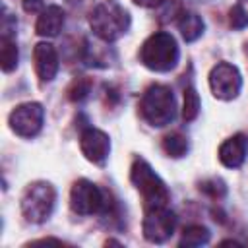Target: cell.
<instances>
[{
    "instance_id": "obj_1",
    "label": "cell",
    "mask_w": 248,
    "mask_h": 248,
    "mask_svg": "<svg viewBox=\"0 0 248 248\" xmlns=\"http://www.w3.org/2000/svg\"><path fill=\"white\" fill-rule=\"evenodd\" d=\"M89 27L101 41L114 43L130 29V14L116 0H103L89 14Z\"/></svg>"
},
{
    "instance_id": "obj_2",
    "label": "cell",
    "mask_w": 248,
    "mask_h": 248,
    "mask_svg": "<svg viewBox=\"0 0 248 248\" xmlns=\"http://www.w3.org/2000/svg\"><path fill=\"white\" fill-rule=\"evenodd\" d=\"M180 58L178 45L170 33L159 31L149 35L140 46V62L151 72H170Z\"/></svg>"
},
{
    "instance_id": "obj_3",
    "label": "cell",
    "mask_w": 248,
    "mask_h": 248,
    "mask_svg": "<svg viewBox=\"0 0 248 248\" xmlns=\"http://www.w3.org/2000/svg\"><path fill=\"white\" fill-rule=\"evenodd\" d=\"M140 114L153 128L170 124L176 116V101L172 91L161 83L149 85L140 99Z\"/></svg>"
},
{
    "instance_id": "obj_4",
    "label": "cell",
    "mask_w": 248,
    "mask_h": 248,
    "mask_svg": "<svg viewBox=\"0 0 248 248\" xmlns=\"http://www.w3.org/2000/svg\"><path fill=\"white\" fill-rule=\"evenodd\" d=\"M130 180L136 186V190L140 192L145 209L169 203L170 192H169L167 184L161 180V176L151 169V165L145 159H141V157L134 159V163L130 167Z\"/></svg>"
},
{
    "instance_id": "obj_5",
    "label": "cell",
    "mask_w": 248,
    "mask_h": 248,
    "mask_svg": "<svg viewBox=\"0 0 248 248\" xmlns=\"http://www.w3.org/2000/svg\"><path fill=\"white\" fill-rule=\"evenodd\" d=\"M54 205H56V190L46 180H35L27 184L19 200L21 215L25 217V221L35 225L45 223L52 215Z\"/></svg>"
},
{
    "instance_id": "obj_6",
    "label": "cell",
    "mask_w": 248,
    "mask_h": 248,
    "mask_svg": "<svg viewBox=\"0 0 248 248\" xmlns=\"http://www.w3.org/2000/svg\"><path fill=\"white\" fill-rule=\"evenodd\" d=\"M70 207L78 215H93L101 213L108 207L107 194L91 180L79 178L70 188Z\"/></svg>"
},
{
    "instance_id": "obj_7",
    "label": "cell",
    "mask_w": 248,
    "mask_h": 248,
    "mask_svg": "<svg viewBox=\"0 0 248 248\" xmlns=\"http://www.w3.org/2000/svg\"><path fill=\"white\" fill-rule=\"evenodd\" d=\"M176 215L174 211H170L167 205H159V207H147L143 221H141V231H143V238L147 242L153 244H163L167 242L176 229Z\"/></svg>"
},
{
    "instance_id": "obj_8",
    "label": "cell",
    "mask_w": 248,
    "mask_h": 248,
    "mask_svg": "<svg viewBox=\"0 0 248 248\" xmlns=\"http://www.w3.org/2000/svg\"><path fill=\"white\" fill-rule=\"evenodd\" d=\"M209 89L219 101H232L242 89V76L234 64L217 62L209 72Z\"/></svg>"
},
{
    "instance_id": "obj_9",
    "label": "cell",
    "mask_w": 248,
    "mask_h": 248,
    "mask_svg": "<svg viewBox=\"0 0 248 248\" xmlns=\"http://www.w3.org/2000/svg\"><path fill=\"white\" fill-rule=\"evenodd\" d=\"M43 122H45V108L37 101L17 105L8 116V124L12 132L21 138H35L41 132Z\"/></svg>"
},
{
    "instance_id": "obj_10",
    "label": "cell",
    "mask_w": 248,
    "mask_h": 248,
    "mask_svg": "<svg viewBox=\"0 0 248 248\" xmlns=\"http://www.w3.org/2000/svg\"><path fill=\"white\" fill-rule=\"evenodd\" d=\"M79 149L93 165H105L110 153V138L97 128H85L79 136Z\"/></svg>"
},
{
    "instance_id": "obj_11",
    "label": "cell",
    "mask_w": 248,
    "mask_h": 248,
    "mask_svg": "<svg viewBox=\"0 0 248 248\" xmlns=\"http://www.w3.org/2000/svg\"><path fill=\"white\" fill-rule=\"evenodd\" d=\"M33 62H35V72L41 81H52L58 74L60 60L58 52L50 43H37L33 48Z\"/></svg>"
},
{
    "instance_id": "obj_12",
    "label": "cell",
    "mask_w": 248,
    "mask_h": 248,
    "mask_svg": "<svg viewBox=\"0 0 248 248\" xmlns=\"http://www.w3.org/2000/svg\"><path fill=\"white\" fill-rule=\"evenodd\" d=\"M246 153H248V138L244 134H234L219 145L217 155L227 169H238L244 163Z\"/></svg>"
},
{
    "instance_id": "obj_13",
    "label": "cell",
    "mask_w": 248,
    "mask_h": 248,
    "mask_svg": "<svg viewBox=\"0 0 248 248\" xmlns=\"http://www.w3.org/2000/svg\"><path fill=\"white\" fill-rule=\"evenodd\" d=\"M64 10L60 6H46L39 17H37V23H35V33L39 37H56L62 27H64Z\"/></svg>"
},
{
    "instance_id": "obj_14",
    "label": "cell",
    "mask_w": 248,
    "mask_h": 248,
    "mask_svg": "<svg viewBox=\"0 0 248 248\" xmlns=\"http://www.w3.org/2000/svg\"><path fill=\"white\" fill-rule=\"evenodd\" d=\"M176 25H178V31L186 43H194L196 39H200L203 35V29H205L203 19L196 12H182L180 17L176 19Z\"/></svg>"
},
{
    "instance_id": "obj_15",
    "label": "cell",
    "mask_w": 248,
    "mask_h": 248,
    "mask_svg": "<svg viewBox=\"0 0 248 248\" xmlns=\"http://www.w3.org/2000/svg\"><path fill=\"white\" fill-rule=\"evenodd\" d=\"M17 60H19V52H17V45L16 39L12 35V31H2V39H0V64L2 70L14 72L17 68Z\"/></svg>"
},
{
    "instance_id": "obj_16",
    "label": "cell",
    "mask_w": 248,
    "mask_h": 248,
    "mask_svg": "<svg viewBox=\"0 0 248 248\" xmlns=\"http://www.w3.org/2000/svg\"><path fill=\"white\" fill-rule=\"evenodd\" d=\"M209 229L203 227V225H190L182 231V236H180V246H188V248H196V246H203L209 242Z\"/></svg>"
},
{
    "instance_id": "obj_17",
    "label": "cell",
    "mask_w": 248,
    "mask_h": 248,
    "mask_svg": "<svg viewBox=\"0 0 248 248\" xmlns=\"http://www.w3.org/2000/svg\"><path fill=\"white\" fill-rule=\"evenodd\" d=\"M161 145H163V151H165L169 157H172V159L184 157V155L188 153V147H190L186 136H182L180 132H172V134L165 136Z\"/></svg>"
},
{
    "instance_id": "obj_18",
    "label": "cell",
    "mask_w": 248,
    "mask_h": 248,
    "mask_svg": "<svg viewBox=\"0 0 248 248\" xmlns=\"http://www.w3.org/2000/svg\"><path fill=\"white\" fill-rule=\"evenodd\" d=\"M200 108H202V103H200L198 91L192 85L186 87V91H184V105H182V118L186 122L196 120L198 114H200Z\"/></svg>"
},
{
    "instance_id": "obj_19",
    "label": "cell",
    "mask_w": 248,
    "mask_h": 248,
    "mask_svg": "<svg viewBox=\"0 0 248 248\" xmlns=\"http://www.w3.org/2000/svg\"><path fill=\"white\" fill-rule=\"evenodd\" d=\"M91 87H93L91 79L81 76V78H76V79L70 83V87H68L66 95H68V99H70V101L79 103V101H83V99L91 93Z\"/></svg>"
},
{
    "instance_id": "obj_20",
    "label": "cell",
    "mask_w": 248,
    "mask_h": 248,
    "mask_svg": "<svg viewBox=\"0 0 248 248\" xmlns=\"http://www.w3.org/2000/svg\"><path fill=\"white\" fill-rule=\"evenodd\" d=\"M229 23L232 29H242L248 25V0H236L229 12Z\"/></svg>"
},
{
    "instance_id": "obj_21",
    "label": "cell",
    "mask_w": 248,
    "mask_h": 248,
    "mask_svg": "<svg viewBox=\"0 0 248 248\" xmlns=\"http://www.w3.org/2000/svg\"><path fill=\"white\" fill-rule=\"evenodd\" d=\"M200 190L213 200H221L227 194V186L221 178H207V180L200 182Z\"/></svg>"
},
{
    "instance_id": "obj_22",
    "label": "cell",
    "mask_w": 248,
    "mask_h": 248,
    "mask_svg": "<svg viewBox=\"0 0 248 248\" xmlns=\"http://www.w3.org/2000/svg\"><path fill=\"white\" fill-rule=\"evenodd\" d=\"M21 6L27 14H41L45 10V2L43 0H21Z\"/></svg>"
},
{
    "instance_id": "obj_23",
    "label": "cell",
    "mask_w": 248,
    "mask_h": 248,
    "mask_svg": "<svg viewBox=\"0 0 248 248\" xmlns=\"http://www.w3.org/2000/svg\"><path fill=\"white\" fill-rule=\"evenodd\" d=\"M136 6H141V8H157L161 6L165 0H132Z\"/></svg>"
}]
</instances>
